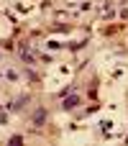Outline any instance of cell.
<instances>
[{"instance_id":"2","label":"cell","mask_w":128,"mask_h":146,"mask_svg":"<svg viewBox=\"0 0 128 146\" xmlns=\"http://www.w3.org/2000/svg\"><path fill=\"white\" fill-rule=\"evenodd\" d=\"M77 103H80V100H77V98H74V95H72V98H67V100H64V108H67V110H69V108H74V105H77Z\"/></svg>"},{"instance_id":"1","label":"cell","mask_w":128,"mask_h":146,"mask_svg":"<svg viewBox=\"0 0 128 146\" xmlns=\"http://www.w3.org/2000/svg\"><path fill=\"white\" fill-rule=\"evenodd\" d=\"M44 121H46V113H44V110H36V115H33V123H36V126H41Z\"/></svg>"}]
</instances>
